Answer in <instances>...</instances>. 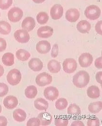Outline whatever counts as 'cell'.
Instances as JSON below:
<instances>
[{
	"mask_svg": "<svg viewBox=\"0 0 102 126\" xmlns=\"http://www.w3.org/2000/svg\"><path fill=\"white\" fill-rule=\"evenodd\" d=\"M89 81V75L85 71H79L74 75L73 79L74 85L78 88H83L87 86Z\"/></svg>",
	"mask_w": 102,
	"mask_h": 126,
	"instance_id": "6da1fadb",
	"label": "cell"
},
{
	"mask_svg": "<svg viewBox=\"0 0 102 126\" xmlns=\"http://www.w3.org/2000/svg\"><path fill=\"white\" fill-rule=\"evenodd\" d=\"M101 14V10L98 6L91 5L87 7L85 12V15L87 18L90 20H95L99 18Z\"/></svg>",
	"mask_w": 102,
	"mask_h": 126,
	"instance_id": "7a4b0ae2",
	"label": "cell"
},
{
	"mask_svg": "<svg viewBox=\"0 0 102 126\" xmlns=\"http://www.w3.org/2000/svg\"><path fill=\"white\" fill-rule=\"evenodd\" d=\"M21 79V73L17 69H13L9 71L7 76V80L9 84L12 86H16L19 84Z\"/></svg>",
	"mask_w": 102,
	"mask_h": 126,
	"instance_id": "3957f363",
	"label": "cell"
},
{
	"mask_svg": "<svg viewBox=\"0 0 102 126\" xmlns=\"http://www.w3.org/2000/svg\"><path fill=\"white\" fill-rule=\"evenodd\" d=\"M23 11L20 8L15 7L9 11L8 17L9 20L13 23H16L21 20L23 16Z\"/></svg>",
	"mask_w": 102,
	"mask_h": 126,
	"instance_id": "277c9868",
	"label": "cell"
},
{
	"mask_svg": "<svg viewBox=\"0 0 102 126\" xmlns=\"http://www.w3.org/2000/svg\"><path fill=\"white\" fill-rule=\"evenodd\" d=\"M52 77L49 74L43 72L37 76L35 82L36 84L40 87H44L51 84L52 82Z\"/></svg>",
	"mask_w": 102,
	"mask_h": 126,
	"instance_id": "5b68a950",
	"label": "cell"
},
{
	"mask_svg": "<svg viewBox=\"0 0 102 126\" xmlns=\"http://www.w3.org/2000/svg\"><path fill=\"white\" fill-rule=\"evenodd\" d=\"M63 70L65 73L71 74L75 71L77 67V63L73 58H67L63 62Z\"/></svg>",
	"mask_w": 102,
	"mask_h": 126,
	"instance_id": "8992f818",
	"label": "cell"
},
{
	"mask_svg": "<svg viewBox=\"0 0 102 126\" xmlns=\"http://www.w3.org/2000/svg\"><path fill=\"white\" fill-rule=\"evenodd\" d=\"M14 37L16 40L20 43H27L30 39L28 32L24 29L18 30L15 32Z\"/></svg>",
	"mask_w": 102,
	"mask_h": 126,
	"instance_id": "52a82bcc",
	"label": "cell"
},
{
	"mask_svg": "<svg viewBox=\"0 0 102 126\" xmlns=\"http://www.w3.org/2000/svg\"><path fill=\"white\" fill-rule=\"evenodd\" d=\"M44 94L46 99L50 101H54L59 96V91L55 87H48L44 90Z\"/></svg>",
	"mask_w": 102,
	"mask_h": 126,
	"instance_id": "ba28073f",
	"label": "cell"
},
{
	"mask_svg": "<svg viewBox=\"0 0 102 126\" xmlns=\"http://www.w3.org/2000/svg\"><path fill=\"white\" fill-rule=\"evenodd\" d=\"M78 61L82 67H88L93 63V57L89 53H83L79 57Z\"/></svg>",
	"mask_w": 102,
	"mask_h": 126,
	"instance_id": "9c48e42d",
	"label": "cell"
},
{
	"mask_svg": "<svg viewBox=\"0 0 102 126\" xmlns=\"http://www.w3.org/2000/svg\"><path fill=\"white\" fill-rule=\"evenodd\" d=\"M63 6L59 4L54 5L51 9L50 15L52 18L55 20L60 19L63 15Z\"/></svg>",
	"mask_w": 102,
	"mask_h": 126,
	"instance_id": "30bf717a",
	"label": "cell"
},
{
	"mask_svg": "<svg viewBox=\"0 0 102 126\" xmlns=\"http://www.w3.org/2000/svg\"><path fill=\"white\" fill-rule=\"evenodd\" d=\"M80 16V12L77 9L71 8L68 10L66 12L65 17L68 21L71 23H74L78 20Z\"/></svg>",
	"mask_w": 102,
	"mask_h": 126,
	"instance_id": "8fae6325",
	"label": "cell"
},
{
	"mask_svg": "<svg viewBox=\"0 0 102 126\" xmlns=\"http://www.w3.org/2000/svg\"><path fill=\"white\" fill-rule=\"evenodd\" d=\"M37 51L41 54H46L51 50V44L46 40L39 42L36 46Z\"/></svg>",
	"mask_w": 102,
	"mask_h": 126,
	"instance_id": "7c38bea8",
	"label": "cell"
},
{
	"mask_svg": "<svg viewBox=\"0 0 102 126\" xmlns=\"http://www.w3.org/2000/svg\"><path fill=\"white\" fill-rule=\"evenodd\" d=\"M54 33L53 29L49 26H44L40 27L37 31V35L40 38H47L51 37Z\"/></svg>",
	"mask_w": 102,
	"mask_h": 126,
	"instance_id": "4fadbf2b",
	"label": "cell"
},
{
	"mask_svg": "<svg viewBox=\"0 0 102 126\" xmlns=\"http://www.w3.org/2000/svg\"><path fill=\"white\" fill-rule=\"evenodd\" d=\"M18 104V101L17 98L13 95L6 96L3 100V105L5 108L8 110H13L15 108Z\"/></svg>",
	"mask_w": 102,
	"mask_h": 126,
	"instance_id": "5bb4252c",
	"label": "cell"
},
{
	"mask_svg": "<svg viewBox=\"0 0 102 126\" xmlns=\"http://www.w3.org/2000/svg\"><path fill=\"white\" fill-rule=\"evenodd\" d=\"M35 26V21L31 17H26L22 22V28L27 31L31 32Z\"/></svg>",
	"mask_w": 102,
	"mask_h": 126,
	"instance_id": "9a60e30c",
	"label": "cell"
},
{
	"mask_svg": "<svg viewBox=\"0 0 102 126\" xmlns=\"http://www.w3.org/2000/svg\"><path fill=\"white\" fill-rule=\"evenodd\" d=\"M28 65L32 71L35 72L41 71L44 67L42 61L37 58H32L29 62Z\"/></svg>",
	"mask_w": 102,
	"mask_h": 126,
	"instance_id": "2e32d148",
	"label": "cell"
},
{
	"mask_svg": "<svg viewBox=\"0 0 102 126\" xmlns=\"http://www.w3.org/2000/svg\"><path fill=\"white\" fill-rule=\"evenodd\" d=\"M38 118L39 119L41 125L42 126L49 125L52 121V116L51 115L47 112H43L38 116Z\"/></svg>",
	"mask_w": 102,
	"mask_h": 126,
	"instance_id": "e0dca14e",
	"label": "cell"
},
{
	"mask_svg": "<svg viewBox=\"0 0 102 126\" xmlns=\"http://www.w3.org/2000/svg\"><path fill=\"white\" fill-rule=\"evenodd\" d=\"M47 68L51 73H57L60 71L61 66L60 63L56 60H51L47 64Z\"/></svg>",
	"mask_w": 102,
	"mask_h": 126,
	"instance_id": "ac0fdd59",
	"label": "cell"
},
{
	"mask_svg": "<svg viewBox=\"0 0 102 126\" xmlns=\"http://www.w3.org/2000/svg\"><path fill=\"white\" fill-rule=\"evenodd\" d=\"M91 28V24L86 20H82L77 24L78 31L82 33H86L89 32Z\"/></svg>",
	"mask_w": 102,
	"mask_h": 126,
	"instance_id": "d6986e66",
	"label": "cell"
},
{
	"mask_svg": "<svg viewBox=\"0 0 102 126\" xmlns=\"http://www.w3.org/2000/svg\"><path fill=\"white\" fill-rule=\"evenodd\" d=\"M87 95L91 98L96 99L100 96V91L98 87L92 86L89 87L87 90Z\"/></svg>",
	"mask_w": 102,
	"mask_h": 126,
	"instance_id": "ffe728a7",
	"label": "cell"
},
{
	"mask_svg": "<svg viewBox=\"0 0 102 126\" xmlns=\"http://www.w3.org/2000/svg\"><path fill=\"white\" fill-rule=\"evenodd\" d=\"M34 107L38 110H46L48 108L49 104L46 100L42 98H38L34 102Z\"/></svg>",
	"mask_w": 102,
	"mask_h": 126,
	"instance_id": "44dd1931",
	"label": "cell"
},
{
	"mask_svg": "<svg viewBox=\"0 0 102 126\" xmlns=\"http://www.w3.org/2000/svg\"><path fill=\"white\" fill-rule=\"evenodd\" d=\"M2 63L6 66H10L13 65L15 63V56L11 53H6L2 57Z\"/></svg>",
	"mask_w": 102,
	"mask_h": 126,
	"instance_id": "7402d4cb",
	"label": "cell"
},
{
	"mask_svg": "<svg viewBox=\"0 0 102 126\" xmlns=\"http://www.w3.org/2000/svg\"><path fill=\"white\" fill-rule=\"evenodd\" d=\"M13 117L16 121L23 122L26 118V114L24 110L16 109L13 112Z\"/></svg>",
	"mask_w": 102,
	"mask_h": 126,
	"instance_id": "603a6c76",
	"label": "cell"
},
{
	"mask_svg": "<svg viewBox=\"0 0 102 126\" xmlns=\"http://www.w3.org/2000/svg\"><path fill=\"white\" fill-rule=\"evenodd\" d=\"M37 88L34 86H30L27 87L24 91L25 96L30 99L34 98L37 94Z\"/></svg>",
	"mask_w": 102,
	"mask_h": 126,
	"instance_id": "cb8c5ba5",
	"label": "cell"
},
{
	"mask_svg": "<svg viewBox=\"0 0 102 126\" xmlns=\"http://www.w3.org/2000/svg\"><path fill=\"white\" fill-rule=\"evenodd\" d=\"M17 58L21 61H27L31 56L30 54L24 49H19L16 53Z\"/></svg>",
	"mask_w": 102,
	"mask_h": 126,
	"instance_id": "d4e9b609",
	"label": "cell"
},
{
	"mask_svg": "<svg viewBox=\"0 0 102 126\" xmlns=\"http://www.w3.org/2000/svg\"><path fill=\"white\" fill-rule=\"evenodd\" d=\"M102 103L101 101H97L91 103L88 107L89 111L95 114L99 113L102 110Z\"/></svg>",
	"mask_w": 102,
	"mask_h": 126,
	"instance_id": "484cf974",
	"label": "cell"
},
{
	"mask_svg": "<svg viewBox=\"0 0 102 126\" xmlns=\"http://www.w3.org/2000/svg\"><path fill=\"white\" fill-rule=\"evenodd\" d=\"M67 113L70 116H77L81 114V111L78 106L75 104H73L70 105L68 108Z\"/></svg>",
	"mask_w": 102,
	"mask_h": 126,
	"instance_id": "4316f807",
	"label": "cell"
},
{
	"mask_svg": "<svg viewBox=\"0 0 102 126\" xmlns=\"http://www.w3.org/2000/svg\"><path fill=\"white\" fill-rule=\"evenodd\" d=\"M11 31V26L8 22L4 21L0 22V33L8 35Z\"/></svg>",
	"mask_w": 102,
	"mask_h": 126,
	"instance_id": "83f0119b",
	"label": "cell"
},
{
	"mask_svg": "<svg viewBox=\"0 0 102 126\" xmlns=\"http://www.w3.org/2000/svg\"><path fill=\"white\" fill-rule=\"evenodd\" d=\"M36 19L40 24H44L47 23L49 20V16L45 12H42L37 15Z\"/></svg>",
	"mask_w": 102,
	"mask_h": 126,
	"instance_id": "f1b7e54d",
	"label": "cell"
},
{
	"mask_svg": "<svg viewBox=\"0 0 102 126\" xmlns=\"http://www.w3.org/2000/svg\"><path fill=\"white\" fill-rule=\"evenodd\" d=\"M68 106V101L65 98H60L55 102V107L58 110H64Z\"/></svg>",
	"mask_w": 102,
	"mask_h": 126,
	"instance_id": "f546056e",
	"label": "cell"
},
{
	"mask_svg": "<svg viewBox=\"0 0 102 126\" xmlns=\"http://www.w3.org/2000/svg\"><path fill=\"white\" fill-rule=\"evenodd\" d=\"M55 124L56 126H67L68 124V119L66 118L58 116L55 118Z\"/></svg>",
	"mask_w": 102,
	"mask_h": 126,
	"instance_id": "4dcf8cb0",
	"label": "cell"
},
{
	"mask_svg": "<svg viewBox=\"0 0 102 126\" xmlns=\"http://www.w3.org/2000/svg\"><path fill=\"white\" fill-rule=\"evenodd\" d=\"M13 3V0H0V9L7 10Z\"/></svg>",
	"mask_w": 102,
	"mask_h": 126,
	"instance_id": "1f68e13d",
	"label": "cell"
},
{
	"mask_svg": "<svg viewBox=\"0 0 102 126\" xmlns=\"http://www.w3.org/2000/svg\"><path fill=\"white\" fill-rule=\"evenodd\" d=\"M9 88L6 84L0 83V97H3L8 93Z\"/></svg>",
	"mask_w": 102,
	"mask_h": 126,
	"instance_id": "d6a6232c",
	"label": "cell"
},
{
	"mask_svg": "<svg viewBox=\"0 0 102 126\" xmlns=\"http://www.w3.org/2000/svg\"><path fill=\"white\" fill-rule=\"evenodd\" d=\"M88 126H97L100 125V121L97 117L89 118L87 122Z\"/></svg>",
	"mask_w": 102,
	"mask_h": 126,
	"instance_id": "836d02e7",
	"label": "cell"
},
{
	"mask_svg": "<svg viewBox=\"0 0 102 126\" xmlns=\"http://www.w3.org/2000/svg\"><path fill=\"white\" fill-rule=\"evenodd\" d=\"M40 125L41 122L39 119L38 118H30L27 123V126H39Z\"/></svg>",
	"mask_w": 102,
	"mask_h": 126,
	"instance_id": "e575fe53",
	"label": "cell"
},
{
	"mask_svg": "<svg viewBox=\"0 0 102 126\" xmlns=\"http://www.w3.org/2000/svg\"><path fill=\"white\" fill-rule=\"evenodd\" d=\"M58 55V45L55 44L54 45L51 53V56L53 58H55Z\"/></svg>",
	"mask_w": 102,
	"mask_h": 126,
	"instance_id": "d590c367",
	"label": "cell"
},
{
	"mask_svg": "<svg viewBox=\"0 0 102 126\" xmlns=\"http://www.w3.org/2000/svg\"><path fill=\"white\" fill-rule=\"evenodd\" d=\"M6 41L2 38H0V52L4 51L6 49Z\"/></svg>",
	"mask_w": 102,
	"mask_h": 126,
	"instance_id": "8d00e7d4",
	"label": "cell"
},
{
	"mask_svg": "<svg viewBox=\"0 0 102 126\" xmlns=\"http://www.w3.org/2000/svg\"><path fill=\"white\" fill-rule=\"evenodd\" d=\"M102 21H99L97 23V24L95 25V31L96 32L99 34L100 35H102Z\"/></svg>",
	"mask_w": 102,
	"mask_h": 126,
	"instance_id": "74e56055",
	"label": "cell"
},
{
	"mask_svg": "<svg viewBox=\"0 0 102 126\" xmlns=\"http://www.w3.org/2000/svg\"><path fill=\"white\" fill-rule=\"evenodd\" d=\"M102 57H100L95 60V61L94 63L95 66L98 69H102Z\"/></svg>",
	"mask_w": 102,
	"mask_h": 126,
	"instance_id": "f35d334b",
	"label": "cell"
},
{
	"mask_svg": "<svg viewBox=\"0 0 102 126\" xmlns=\"http://www.w3.org/2000/svg\"><path fill=\"white\" fill-rule=\"evenodd\" d=\"M7 124V118L3 116H0V126H6Z\"/></svg>",
	"mask_w": 102,
	"mask_h": 126,
	"instance_id": "ab89813d",
	"label": "cell"
},
{
	"mask_svg": "<svg viewBox=\"0 0 102 126\" xmlns=\"http://www.w3.org/2000/svg\"><path fill=\"white\" fill-rule=\"evenodd\" d=\"M102 72L101 71L100 72H98L96 75V80L97 81L98 83H100L101 85L102 84Z\"/></svg>",
	"mask_w": 102,
	"mask_h": 126,
	"instance_id": "60d3db41",
	"label": "cell"
},
{
	"mask_svg": "<svg viewBox=\"0 0 102 126\" xmlns=\"http://www.w3.org/2000/svg\"><path fill=\"white\" fill-rule=\"evenodd\" d=\"M84 126L85 124L80 120L74 121L71 124V126Z\"/></svg>",
	"mask_w": 102,
	"mask_h": 126,
	"instance_id": "b9f144b4",
	"label": "cell"
},
{
	"mask_svg": "<svg viewBox=\"0 0 102 126\" xmlns=\"http://www.w3.org/2000/svg\"><path fill=\"white\" fill-rule=\"evenodd\" d=\"M4 72V69L3 66L1 64H0V77H1L3 75Z\"/></svg>",
	"mask_w": 102,
	"mask_h": 126,
	"instance_id": "7bdbcfd3",
	"label": "cell"
},
{
	"mask_svg": "<svg viewBox=\"0 0 102 126\" xmlns=\"http://www.w3.org/2000/svg\"><path fill=\"white\" fill-rule=\"evenodd\" d=\"M45 0H32V1L36 3H41L44 2Z\"/></svg>",
	"mask_w": 102,
	"mask_h": 126,
	"instance_id": "ee69618b",
	"label": "cell"
},
{
	"mask_svg": "<svg viewBox=\"0 0 102 126\" xmlns=\"http://www.w3.org/2000/svg\"><path fill=\"white\" fill-rule=\"evenodd\" d=\"M1 110H2V109H1V106H0V113H1Z\"/></svg>",
	"mask_w": 102,
	"mask_h": 126,
	"instance_id": "f6af8a7d",
	"label": "cell"
},
{
	"mask_svg": "<svg viewBox=\"0 0 102 126\" xmlns=\"http://www.w3.org/2000/svg\"></svg>",
	"mask_w": 102,
	"mask_h": 126,
	"instance_id": "bcb514c9",
	"label": "cell"
}]
</instances>
